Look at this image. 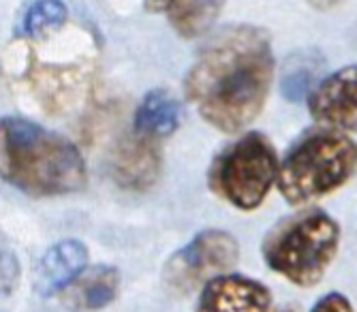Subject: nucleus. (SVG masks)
Returning a JSON list of instances; mask_svg holds the SVG:
<instances>
[{
  "mask_svg": "<svg viewBox=\"0 0 357 312\" xmlns=\"http://www.w3.org/2000/svg\"><path fill=\"white\" fill-rule=\"evenodd\" d=\"M120 289V274L112 265L86 267L62 291V302L73 312H96L107 308Z\"/></svg>",
  "mask_w": 357,
  "mask_h": 312,
  "instance_id": "11",
  "label": "nucleus"
},
{
  "mask_svg": "<svg viewBox=\"0 0 357 312\" xmlns=\"http://www.w3.org/2000/svg\"><path fill=\"white\" fill-rule=\"evenodd\" d=\"M227 0H169L167 15L174 30L184 39H197L214 26Z\"/></svg>",
  "mask_w": 357,
  "mask_h": 312,
  "instance_id": "13",
  "label": "nucleus"
},
{
  "mask_svg": "<svg viewBox=\"0 0 357 312\" xmlns=\"http://www.w3.org/2000/svg\"><path fill=\"white\" fill-rule=\"evenodd\" d=\"M144 5H146V9L152 11V13H160V11H165V13H167L169 0H144Z\"/></svg>",
  "mask_w": 357,
  "mask_h": 312,
  "instance_id": "18",
  "label": "nucleus"
},
{
  "mask_svg": "<svg viewBox=\"0 0 357 312\" xmlns=\"http://www.w3.org/2000/svg\"><path fill=\"white\" fill-rule=\"evenodd\" d=\"M163 167L160 141L137 131L126 135L114 152V180L128 191H146L158 180Z\"/></svg>",
  "mask_w": 357,
  "mask_h": 312,
  "instance_id": "9",
  "label": "nucleus"
},
{
  "mask_svg": "<svg viewBox=\"0 0 357 312\" xmlns=\"http://www.w3.org/2000/svg\"><path fill=\"white\" fill-rule=\"evenodd\" d=\"M340 227L323 210L282 218L264 237L261 253L272 272L296 287H314L338 255Z\"/></svg>",
  "mask_w": 357,
  "mask_h": 312,
  "instance_id": "4",
  "label": "nucleus"
},
{
  "mask_svg": "<svg viewBox=\"0 0 357 312\" xmlns=\"http://www.w3.org/2000/svg\"><path fill=\"white\" fill-rule=\"evenodd\" d=\"M272 293L255 278L222 274L202 289L195 312H270Z\"/></svg>",
  "mask_w": 357,
  "mask_h": 312,
  "instance_id": "8",
  "label": "nucleus"
},
{
  "mask_svg": "<svg viewBox=\"0 0 357 312\" xmlns=\"http://www.w3.org/2000/svg\"><path fill=\"white\" fill-rule=\"evenodd\" d=\"M3 180L32 197H60L86 186L77 146L37 122L3 118Z\"/></svg>",
  "mask_w": 357,
  "mask_h": 312,
  "instance_id": "2",
  "label": "nucleus"
},
{
  "mask_svg": "<svg viewBox=\"0 0 357 312\" xmlns=\"http://www.w3.org/2000/svg\"><path fill=\"white\" fill-rule=\"evenodd\" d=\"M274 77L272 43L264 28L227 26L204 45L186 73V99L222 133H238L261 114Z\"/></svg>",
  "mask_w": 357,
  "mask_h": 312,
  "instance_id": "1",
  "label": "nucleus"
},
{
  "mask_svg": "<svg viewBox=\"0 0 357 312\" xmlns=\"http://www.w3.org/2000/svg\"><path fill=\"white\" fill-rule=\"evenodd\" d=\"M310 312H355L349 297L338 293V291H332V293H326L323 295Z\"/></svg>",
  "mask_w": 357,
  "mask_h": 312,
  "instance_id": "16",
  "label": "nucleus"
},
{
  "mask_svg": "<svg viewBox=\"0 0 357 312\" xmlns=\"http://www.w3.org/2000/svg\"><path fill=\"white\" fill-rule=\"evenodd\" d=\"M67 7L62 0H35L30 3L20 22V33L26 39H43L58 30L67 22Z\"/></svg>",
  "mask_w": 357,
  "mask_h": 312,
  "instance_id": "14",
  "label": "nucleus"
},
{
  "mask_svg": "<svg viewBox=\"0 0 357 312\" xmlns=\"http://www.w3.org/2000/svg\"><path fill=\"white\" fill-rule=\"evenodd\" d=\"M240 259L238 240L222 229H206L169 257L163 267L165 285L180 295L229 272Z\"/></svg>",
  "mask_w": 357,
  "mask_h": 312,
  "instance_id": "6",
  "label": "nucleus"
},
{
  "mask_svg": "<svg viewBox=\"0 0 357 312\" xmlns=\"http://www.w3.org/2000/svg\"><path fill=\"white\" fill-rule=\"evenodd\" d=\"M280 165L274 143L264 133H246L222 148L210 165V191L229 205L250 212L278 182Z\"/></svg>",
  "mask_w": 357,
  "mask_h": 312,
  "instance_id": "5",
  "label": "nucleus"
},
{
  "mask_svg": "<svg viewBox=\"0 0 357 312\" xmlns=\"http://www.w3.org/2000/svg\"><path fill=\"white\" fill-rule=\"evenodd\" d=\"M182 107L178 99L165 88H154L144 97L135 111L133 131L152 139H165L180 129Z\"/></svg>",
  "mask_w": 357,
  "mask_h": 312,
  "instance_id": "12",
  "label": "nucleus"
},
{
  "mask_svg": "<svg viewBox=\"0 0 357 312\" xmlns=\"http://www.w3.org/2000/svg\"><path fill=\"white\" fill-rule=\"evenodd\" d=\"M88 267V248L79 240H62L50 246L35 270V289L50 297L62 293Z\"/></svg>",
  "mask_w": 357,
  "mask_h": 312,
  "instance_id": "10",
  "label": "nucleus"
},
{
  "mask_svg": "<svg viewBox=\"0 0 357 312\" xmlns=\"http://www.w3.org/2000/svg\"><path fill=\"white\" fill-rule=\"evenodd\" d=\"M340 3H342V0H308V5L312 9H317V11H330Z\"/></svg>",
  "mask_w": 357,
  "mask_h": 312,
  "instance_id": "17",
  "label": "nucleus"
},
{
  "mask_svg": "<svg viewBox=\"0 0 357 312\" xmlns=\"http://www.w3.org/2000/svg\"><path fill=\"white\" fill-rule=\"evenodd\" d=\"M357 169V143L344 131H306L280 163L278 191L291 205H306L334 193Z\"/></svg>",
  "mask_w": 357,
  "mask_h": 312,
  "instance_id": "3",
  "label": "nucleus"
},
{
  "mask_svg": "<svg viewBox=\"0 0 357 312\" xmlns=\"http://www.w3.org/2000/svg\"><path fill=\"white\" fill-rule=\"evenodd\" d=\"M270 312H296L294 308H278V310H270Z\"/></svg>",
  "mask_w": 357,
  "mask_h": 312,
  "instance_id": "19",
  "label": "nucleus"
},
{
  "mask_svg": "<svg viewBox=\"0 0 357 312\" xmlns=\"http://www.w3.org/2000/svg\"><path fill=\"white\" fill-rule=\"evenodd\" d=\"M308 111L321 127L357 129V65L342 67L321 79L308 97Z\"/></svg>",
  "mask_w": 357,
  "mask_h": 312,
  "instance_id": "7",
  "label": "nucleus"
},
{
  "mask_svg": "<svg viewBox=\"0 0 357 312\" xmlns=\"http://www.w3.org/2000/svg\"><path fill=\"white\" fill-rule=\"evenodd\" d=\"M310 84H312V65H302V69L289 71V75L282 79V92L291 101H300L302 97H310Z\"/></svg>",
  "mask_w": 357,
  "mask_h": 312,
  "instance_id": "15",
  "label": "nucleus"
}]
</instances>
